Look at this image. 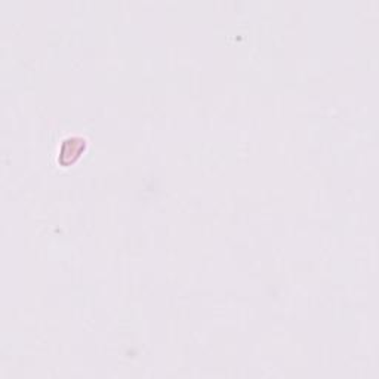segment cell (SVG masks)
Instances as JSON below:
<instances>
[{"mask_svg":"<svg viewBox=\"0 0 379 379\" xmlns=\"http://www.w3.org/2000/svg\"><path fill=\"white\" fill-rule=\"evenodd\" d=\"M85 147H86V141L79 136H71V138L64 139L60 147L58 161L62 166L74 165L83 155Z\"/></svg>","mask_w":379,"mask_h":379,"instance_id":"1","label":"cell"}]
</instances>
